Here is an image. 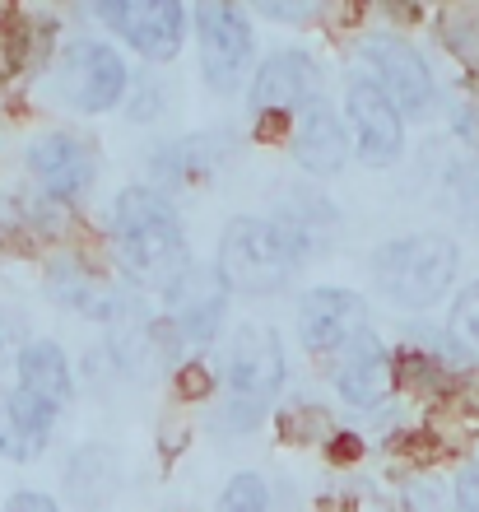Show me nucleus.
I'll list each match as a JSON object with an SVG mask.
<instances>
[{
  "mask_svg": "<svg viewBox=\"0 0 479 512\" xmlns=\"http://www.w3.org/2000/svg\"><path fill=\"white\" fill-rule=\"evenodd\" d=\"M112 247L140 289L163 294L191 270V247L177 205L159 187H126L112 205Z\"/></svg>",
  "mask_w": 479,
  "mask_h": 512,
  "instance_id": "f257e3e1",
  "label": "nucleus"
},
{
  "mask_svg": "<svg viewBox=\"0 0 479 512\" xmlns=\"http://www.w3.org/2000/svg\"><path fill=\"white\" fill-rule=\"evenodd\" d=\"M456 266H461V252L447 233L428 229V233H405V238H391L373 252L368 261V275H373V289L400 312H424L433 308L438 298H447L456 280Z\"/></svg>",
  "mask_w": 479,
  "mask_h": 512,
  "instance_id": "f03ea898",
  "label": "nucleus"
},
{
  "mask_svg": "<svg viewBox=\"0 0 479 512\" xmlns=\"http://www.w3.org/2000/svg\"><path fill=\"white\" fill-rule=\"evenodd\" d=\"M303 256L289 247L270 215H238L228 219L219 233V256H214V275L228 294L242 298H266L280 294L284 284L298 275Z\"/></svg>",
  "mask_w": 479,
  "mask_h": 512,
  "instance_id": "7ed1b4c3",
  "label": "nucleus"
},
{
  "mask_svg": "<svg viewBox=\"0 0 479 512\" xmlns=\"http://www.w3.org/2000/svg\"><path fill=\"white\" fill-rule=\"evenodd\" d=\"M284 345L270 326H242L228 340V405L224 429H252L284 387Z\"/></svg>",
  "mask_w": 479,
  "mask_h": 512,
  "instance_id": "20e7f679",
  "label": "nucleus"
},
{
  "mask_svg": "<svg viewBox=\"0 0 479 512\" xmlns=\"http://www.w3.org/2000/svg\"><path fill=\"white\" fill-rule=\"evenodd\" d=\"M52 94L70 112H112L126 94V61L107 42H66L52 66Z\"/></svg>",
  "mask_w": 479,
  "mask_h": 512,
  "instance_id": "39448f33",
  "label": "nucleus"
},
{
  "mask_svg": "<svg viewBox=\"0 0 479 512\" xmlns=\"http://www.w3.org/2000/svg\"><path fill=\"white\" fill-rule=\"evenodd\" d=\"M196 47H200V75L214 94H233L252 66V19L238 10V5H224V0H205L196 5Z\"/></svg>",
  "mask_w": 479,
  "mask_h": 512,
  "instance_id": "423d86ee",
  "label": "nucleus"
},
{
  "mask_svg": "<svg viewBox=\"0 0 479 512\" xmlns=\"http://www.w3.org/2000/svg\"><path fill=\"white\" fill-rule=\"evenodd\" d=\"M359 61H363V70H368L359 80L373 84L400 117H419V112L433 108V94H438V89H433L428 61L414 52L405 38H396V33H373V38H363Z\"/></svg>",
  "mask_w": 479,
  "mask_h": 512,
  "instance_id": "0eeeda50",
  "label": "nucleus"
},
{
  "mask_svg": "<svg viewBox=\"0 0 479 512\" xmlns=\"http://www.w3.org/2000/svg\"><path fill=\"white\" fill-rule=\"evenodd\" d=\"M163 298H168V317L154 322L163 345H210L219 336L224 312H228V289L219 284L214 270L191 261V270L177 284H168Z\"/></svg>",
  "mask_w": 479,
  "mask_h": 512,
  "instance_id": "6e6552de",
  "label": "nucleus"
},
{
  "mask_svg": "<svg viewBox=\"0 0 479 512\" xmlns=\"http://www.w3.org/2000/svg\"><path fill=\"white\" fill-rule=\"evenodd\" d=\"M98 19L145 61H173L182 52L187 10L177 0H103Z\"/></svg>",
  "mask_w": 479,
  "mask_h": 512,
  "instance_id": "1a4fd4ad",
  "label": "nucleus"
},
{
  "mask_svg": "<svg viewBox=\"0 0 479 512\" xmlns=\"http://www.w3.org/2000/svg\"><path fill=\"white\" fill-rule=\"evenodd\" d=\"M317 84H321V66L303 47H280L261 61V70L252 75V94H247V108L252 117H298V112L317 98Z\"/></svg>",
  "mask_w": 479,
  "mask_h": 512,
  "instance_id": "9d476101",
  "label": "nucleus"
},
{
  "mask_svg": "<svg viewBox=\"0 0 479 512\" xmlns=\"http://www.w3.org/2000/svg\"><path fill=\"white\" fill-rule=\"evenodd\" d=\"M345 131L349 145L368 168H391L405 154V117H400L368 80H349L345 89Z\"/></svg>",
  "mask_w": 479,
  "mask_h": 512,
  "instance_id": "9b49d317",
  "label": "nucleus"
},
{
  "mask_svg": "<svg viewBox=\"0 0 479 512\" xmlns=\"http://www.w3.org/2000/svg\"><path fill=\"white\" fill-rule=\"evenodd\" d=\"M331 387L354 410H377L396 391V359L386 354L382 336H377L373 326L359 331L354 340H345L331 354Z\"/></svg>",
  "mask_w": 479,
  "mask_h": 512,
  "instance_id": "f8f14e48",
  "label": "nucleus"
},
{
  "mask_svg": "<svg viewBox=\"0 0 479 512\" xmlns=\"http://www.w3.org/2000/svg\"><path fill=\"white\" fill-rule=\"evenodd\" d=\"M359 331H368V303L354 289H340V284H321V289H307L298 298V340H303L307 354H321L331 359L345 340H354Z\"/></svg>",
  "mask_w": 479,
  "mask_h": 512,
  "instance_id": "ddd939ff",
  "label": "nucleus"
},
{
  "mask_svg": "<svg viewBox=\"0 0 479 512\" xmlns=\"http://www.w3.org/2000/svg\"><path fill=\"white\" fill-rule=\"evenodd\" d=\"M28 173L38 177L47 201L61 205V201H80L84 191L94 187L98 159H94V149H89V140H80V135H70V131H52V135H42V140H33Z\"/></svg>",
  "mask_w": 479,
  "mask_h": 512,
  "instance_id": "4468645a",
  "label": "nucleus"
},
{
  "mask_svg": "<svg viewBox=\"0 0 479 512\" xmlns=\"http://www.w3.org/2000/svg\"><path fill=\"white\" fill-rule=\"evenodd\" d=\"M349 154H354V145H349L345 117L317 94L293 117V159L312 177H335L349 163Z\"/></svg>",
  "mask_w": 479,
  "mask_h": 512,
  "instance_id": "2eb2a0df",
  "label": "nucleus"
},
{
  "mask_svg": "<svg viewBox=\"0 0 479 512\" xmlns=\"http://www.w3.org/2000/svg\"><path fill=\"white\" fill-rule=\"evenodd\" d=\"M228 149H233V135L228 131H196L182 135L173 145H163L154 159H149V173L159 187H177V191H196L205 187L219 168H224Z\"/></svg>",
  "mask_w": 479,
  "mask_h": 512,
  "instance_id": "dca6fc26",
  "label": "nucleus"
},
{
  "mask_svg": "<svg viewBox=\"0 0 479 512\" xmlns=\"http://www.w3.org/2000/svg\"><path fill=\"white\" fill-rule=\"evenodd\" d=\"M275 229L289 238V247L303 256V266L312 256L331 252L335 238H340V210H335L321 191H289L275 201Z\"/></svg>",
  "mask_w": 479,
  "mask_h": 512,
  "instance_id": "f3484780",
  "label": "nucleus"
},
{
  "mask_svg": "<svg viewBox=\"0 0 479 512\" xmlns=\"http://www.w3.org/2000/svg\"><path fill=\"white\" fill-rule=\"evenodd\" d=\"M14 373H19L14 387L28 391L33 401H42L56 415L75 396V373H70V359L56 340H28L24 350H19V359H14Z\"/></svg>",
  "mask_w": 479,
  "mask_h": 512,
  "instance_id": "a211bd4d",
  "label": "nucleus"
},
{
  "mask_svg": "<svg viewBox=\"0 0 479 512\" xmlns=\"http://www.w3.org/2000/svg\"><path fill=\"white\" fill-rule=\"evenodd\" d=\"M47 284H52L56 303H66L70 312H80V317H89V322H121V317H131L135 303L121 289H112V284H103L98 275H89L84 266H75V261H56L52 275H47Z\"/></svg>",
  "mask_w": 479,
  "mask_h": 512,
  "instance_id": "6ab92c4d",
  "label": "nucleus"
},
{
  "mask_svg": "<svg viewBox=\"0 0 479 512\" xmlns=\"http://www.w3.org/2000/svg\"><path fill=\"white\" fill-rule=\"evenodd\" d=\"M66 480H70V499L80 503L84 512H98L107 499H112V494H117L121 461H117V452H112V447L89 443V447H80V452H75Z\"/></svg>",
  "mask_w": 479,
  "mask_h": 512,
  "instance_id": "aec40b11",
  "label": "nucleus"
},
{
  "mask_svg": "<svg viewBox=\"0 0 479 512\" xmlns=\"http://www.w3.org/2000/svg\"><path fill=\"white\" fill-rule=\"evenodd\" d=\"M442 201L466 229L479 233V159H456L442 177Z\"/></svg>",
  "mask_w": 479,
  "mask_h": 512,
  "instance_id": "412c9836",
  "label": "nucleus"
},
{
  "mask_svg": "<svg viewBox=\"0 0 479 512\" xmlns=\"http://www.w3.org/2000/svg\"><path fill=\"white\" fill-rule=\"evenodd\" d=\"M447 336L461 345L466 354H479V280L466 284L452 298V317H447Z\"/></svg>",
  "mask_w": 479,
  "mask_h": 512,
  "instance_id": "4be33fe9",
  "label": "nucleus"
},
{
  "mask_svg": "<svg viewBox=\"0 0 479 512\" xmlns=\"http://www.w3.org/2000/svg\"><path fill=\"white\" fill-rule=\"evenodd\" d=\"M219 512H270V489L261 475L238 471L219 489Z\"/></svg>",
  "mask_w": 479,
  "mask_h": 512,
  "instance_id": "5701e85b",
  "label": "nucleus"
},
{
  "mask_svg": "<svg viewBox=\"0 0 479 512\" xmlns=\"http://www.w3.org/2000/svg\"><path fill=\"white\" fill-rule=\"evenodd\" d=\"M0 457H10V461H38L42 457V443L28 438V433L5 415V405H0Z\"/></svg>",
  "mask_w": 479,
  "mask_h": 512,
  "instance_id": "b1692460",
  "label": "nucleus"
},
{
  "mask_svg": "<svg viewBox=\"0 0 479 512\" xmlns=\"http://www.w3.org/2000/svg\"><path fill=\"white\" fill-rule=\"evenodd\" d=\"M452 503H456V512H479V461H470L466 471L456 475Z\"/></svg>",
  "mask_w": 479,
  "mask_h": 512,
  "instance_id": "393cba45",
  "label": "nucleus"
},
{
  "mask_svg": "<svg viewBox=\"0 0 479 512\" xmlns=\"http://www.w3.org/2000/svg\"><path fill=\"white\" fill-rule=\"evenodd\" d=\"M163 112V94H159V84H145L140 94L126 103V122H154Z\"/></svg>",
  "mask_w": 479,
  "mask_h": 512,
  "instance_id": "a878e982",
  "label": "nucleus"
},
{
  "mask_svg": "<svg viewBox=\"0 0 479 512\" xmlns=\"http://www.w3.org/2000/svg\"><path fill=\"white\" fill-rule=\"evenodd\" d=\"M5 512H61V508H56V499L38 494V489H19V494L5 499Z\"/></svg>",
  "mask_w": 479,
  "mask_h": 512,
  "instance_id": "bb28decb",
  "label": "nucleus"
},
{
  "mask_svg": "<svg viewBox=\"0 0 479 512\" xmlns=\"http://www.w3.org/2000/svg\"><path fill=\"white\" fill-rule=\"evenodd\" d=\"M256 14H266V19H280V24H307V19H317V5H256Z\"/></svg>",
  "mask_w": 479,
  "mask_h": 512,
  "instance_id": "cd10ccee",
  "label": "nucleus"
},
{
  "mask_svg": "<svg viewBox=\"0 0 479 512\" xmlns=\"http://www.w3.org/2000/svg\"><path fill=\"white\" fill-rule=\"evenodd\" d=\"M177 387H182V396H205V391L214 387V378L200 364H187L182 373H177Z\"/></svg>",
  "mask_w": 479,
  "mask_h": 512,
  "instance_id": "c85d7f7f",
  "label": "nucleus"
},
{
  "mask_svg": "<svg viewBox=\"0 0 479 512\" xmlns=\"http://www.w3.org/2000/svg\"><path fill=\"white\" fill-rule=\"evenodd\" d=\"M19 331H24V326L14 322V317H5V312H0V364H5V359H10V350L19 345ZM19 350H24V345H19Z\"/></svg>",
  "mask_w": 479,
  "mask_h": 512,
  "instance_id": "c756f323",
  "label": "nucleus"
},
{
  "mask_svg": "<svg viewBox=\"0 0 479 512\" xmlns=\"http://www.w3.org/2000/svg\"><path fill=\"white\" fill-rule=\"evenodd\" d=\"M0 19H5V14H0Z\"/></svg>",
  "mask_w": 479,
  "mask_h": 512,
  "instance_id": "7c9ffc66",
  "label": "nucleus"
}]
</instances>
